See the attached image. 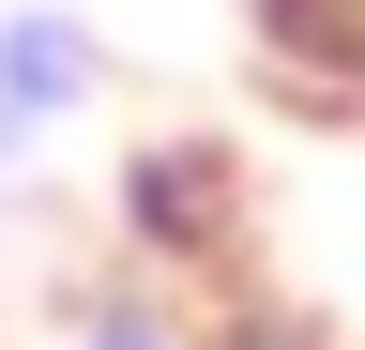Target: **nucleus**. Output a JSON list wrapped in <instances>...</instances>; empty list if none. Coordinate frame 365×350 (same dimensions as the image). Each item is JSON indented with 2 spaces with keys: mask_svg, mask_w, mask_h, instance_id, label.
<instances>
[{
  "mask_svg": "<svg viewBox=\"0 0 365 350\" xmlns=\"http://www.w3.org/2000/svg\"><path fill=\"white\" fill-rule=\"evenodd\" d=\"M91 92H107V46H91V16H76V0H16V16H0V183H16V168L61 138Z\"/></svg>",
  "mask_w": 365,
  "mask_h": 350,
  "instance_id": "obj_1",
  "label": "nucleus"
},
{
  "mask_svg": "<svg viewBox=\"0 0 365 350\" xmlns=\"http://www.w3.org/2000/svg\"><path fill=\"white\" fill-rule=\"evenodd\" d=\"M228 350H304V335H228Z\"/></svg>",
  "mask_w": 365,
  "mask_h": 350,
  "instance_id": "obj_3",
  "label": "nucleus"
},
{
  "mask_svg": "<svg viewBox=\"0 0 365 350\" xmlns=\"http://www.w3.org/2000/svg\"><path fill=\"white\" fill-rule=\"evenodd\" d=\"M61 350H198V335H182L153 289H76L61 304Z\"/></svg>",
  "mask_w": 365,
  "mask_h": 350,
  "instance_id": "obj_2",
  "label": "nucleus"
}]
</instances>
